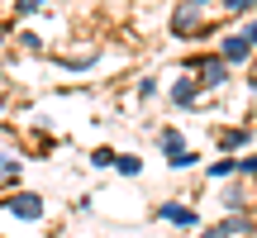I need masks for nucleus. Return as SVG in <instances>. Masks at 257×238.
Returning a JSON list of instances; mask_svg holds the SVG:
<instances>
[{
	"label": "nucleus",
	"instance_id": "obj_8",
	"mask_svg": "<svg viewBox=\"0 0 257 238\" xmlns=\"http://www.w3.org/2000/svg\"><path fill=\"white\" fill-rule=\"evenodd\" d=\"M10 181H19V157L0 153V186H10Z\"/></svg>",
	"mask_w": 257,
	"mask_h": 238
},
{
	"label": "nucleus",
	"instance_id": "obj_2",
	"mask_svg": "<svg viewBox=\"0 0 257 238\" xmlns=\"http://www.w3.org/2000/svg\"><path fill=\"white\" fill-rule=\"evenodd\" d=\"M5 214H15V219H38V214H43V195H34V191H19V195H10Z\"/></svg>",
	"mask_w": 257,
	"mask_h": 238
},
{
	"label": "nucleus",
	"instance_id": "obj_15",
	"mask_svg": "<svg viewBox=\"0 0 257 238\" xmlns=\"http://www.w3.org/2000/svg\"><path fill=\"white\" fill-rule=\"evenodd\" d=\"M91 162H95V167H110V162H114V153H110V148H95V157H91Z\"/></svg>",
	"mask_w": 257,
	"mask_h": 238
},
{
	"label": "nucleus",
	"instance_id": "obj_7",
	"mask_svg": "<svg viewBox=\"0 0 257 238\" xmlns=\"http://www.w3.org/2000/svg\"><path fill=\"white\" fill-rule=\"evenodd\" d=\"M181 138H186L181 129H162V134H157V148H162V153H167V162L186 153V143H181Z\"/></svg>",
	"mask_w": 257,
	"mask_h": 238
},
{
	"label": "nucleus",
	"instance_id": "obj_3",
	"mask_svg": "<svg viewBox=\"0 0 257 238\" xmlns=\"http://www.w3.org/2000/svg\"><path fill=\"white\" fill-rule=\"evenodd\" d=\"M172 34L176 38H195V34H200V5H195V0L172 15Z\"/></svg>",
	"mask_w": 257,
	"mask_h": 238
},
{
	"label": "nucleus",
	"instance_id": "obj_4",
	"mask_svg": "<svg viewBox=\"0 0 257 238\" xmlns=\"http://www.w3.org/2000/svg\"><path fill=\"white\" fill-rule=\"evenodd\" d=\"M248 53H252V43L243 34H233V38H224V48H219V57H224V67L229 62H248Z\"/></svg>",
	"mask_w": 257,
	"mask_h": 238
},
{
	"label": "nucleus",
	"instance_id": "obj_12",
	"mask_svg": "<svg viewBox=\"0 0 257 238\" xmlns=\"http://www.w3.org/2000/svg\"><path fill=\"white\" fill-rule=\"evenodd\" d=\"M200 238H233L229 224H210V229H200Z\"/></svg>",
	"mask_w": 257,
	"mask_h": 238
},
{
	"label": "nucleus",
	"instance_id": "obj_20",
	"mask_svg": "<svg viewBox=\"0 0 257 238\" xmlns=\"http://www.w3.org/2000/svg\"><path fill=\"white\" fill-rule=\"evenodd\" d=\"M195 5H210V0H195Z\"/></svg>",
	"mask_w": 257,
	"mask_h": 238
},
{
	"label": "nucleus",
	"instance_id": "obj_5",
	"mask_svg": "<svg viewBox=\"0 0 257 238\" xmlns=\"http://www.w3.org/2000/svg\"><path fill=\"white\" fill-rule=\"evenodd\" d=\"M162 219H172L176 229H195V219H200V214H195L191 205H176V200H172V205H162Z\"/></svg>",
	"mask_w": 257,
	"mask_h": 238
},
{
	"label": "nucleus",
	"instance_id": "obj_14",
	"mask_svg": "<svg viewBox=\"0 0 257 238\" xmlns=\"http://www.w3.org/2000/svg\"><path fill=\"white\" fill-rule=\"evenodd\" d=\"M233 172H238V162H214L210 167V176H233Z\"/></svg>",
	"mask_w": 257,
	"mask_h": 238
},
{
	"label": "nucleus",
	"instance_id": "obj_21",
	"mask_svg": "<svg viewBox=\"0 0 257 238\" xmlns=\"http://www.w3.org/2000/svg\"><path fill=\"white\" fill-rule=\"evenodd\" d=\"M0 38H5V29H0Z\"/></svg>",
	"mask_w": 257,
	"mask_h": 238
},
{
	"label": "nucleus",
	"instance_id": "obj_18",
	"mask_svg": "<svg viewBox=\"0 0 257 238\" xmlns=\"http://www.w3.org/2000/svg\"><path fill=\"white\" fill-rule=\"evenodd\" d=\"M238 172H248V176H257V157H248V162H238Z\"/></svg>",
	"mask_w": 257,
	"mask_h": 238
},
{
	"label": "nucleus",
	"instance_id": "obj_11",
	"mask_svg": "<svg viewBox=\"0 0 257 238\" xmlns=\"http://www.w3.org/2000/svg\"><path fill=\"white\" fill-rule=\"evenodd\" d=\"M224 224H229V233H248V229H252V224H248V214H229Z\"/></svg>",
	"mask_w": 257,
	"mask_h": 238
},
{
	"label": "nucleus",
	"instance_id": "obj_6",
	"mask_svg": "<svg viewBox=\"0 0 257 238\" xmlns=\"http://www.w3.org/2000/svg\"><path fill=\"white\" fill-rule=\"evenodd\" d=\"M195 91H200L195 76H181V81L172 86V105H176V110H191V105H195Z\"/></svg>",
	"mask_w": 257,
	"mask_h": 238
},
{
	"label": "nucleus",
	"instance_id": "obj_17",
	"mask_svg": "<svg viewBox=\"0 0 257 238\" xmlns=\"http://www.w3.org/2000/svg\"><path fill=\"white\" fill-rule=\"evenodd\" d=\"M224 5H229V10H252L257 0H224Z\"/></svg>",
	"mask_w": 257,
	"mask_h": 238
},
{
	"label": "nucleus",
	"instance_id": "obj_16",
	"mask_svg": "<svg viewBox=\"0 0 257 238\" xmlns=\"http://www.w3.org/2000/svg\"><path fill=\"white\" fill-rule=\"evenodd\" d=\"M43 0H15V15H29V10H38Z\"/></svg>",
	"mask_w": 257,
	"mask_h": 238
},
{
	"label": "nucleus",
	"instance_id": "obj_13",
	"mask_svg": "<svg viewBox=\"0 0 257 238\" xmlns=\"http://www.w3.org/2000/svg\"><path fill=\"white\" fill-rule=\"evenodd\" d=\"M153 95H157V81H153V76H148V81H138V100H153Z\"/></svg>",
	"mask_w": 257,
	"mask_h": 238
},
{
	"label": "nucleus",
	"instance_id": "obj_1",
	"mask_svg": "<svg viewBox=\"0 0 257 238\" xmlns=\"http://www.w3.org/2000/svg\"><path fill=\"white\" fill-rule=\"evenodd\" d=\"M191 67H195V86H224V76H229L224 57H191Z\"/></svg>",
	"mask_w": 257,
	"mask_h": 238
},
{
	"label": "nucleus",
	"instance_id": "obj_10",
	"mask_svg": "<svg viewBox=\"0 0 257 238\" xmlns=\"http://www.w3.org/2000/svg\"><path fill=\"white\" fill-rule=\"evenodd\" d=\"M114 167H119L124 176H138V172H143V162H138V157H114Z\"/></svg>",
	"mask_w": 257,
	"mask_h": 238
},
{
	"label": "nucleus",
	"instance_id": "obj_19",
	"mask_svg": "<svg viewBox=\"0 0 257 238\" xmlns=\"http://www.w3.org/2000/svg\"><path fill=\"white\" fill-rule=\"evenodd\" d=\"M243 38H248V43H257V19H252L248 29H243Z\"/></svg>",
	"mask_w": 257,
	"mask_h": 238
},
{
	"label": "nucleus",
	"instance_id": "obj_9",
	"mask_svg": "<svg viewBox=\"0 0 257 238\" xmlns=\"http://www.w3.org/2000/svg\"><path fill=\"white\" fill-rule=\"evenodd\" d=\"M243 143H248V134H238V129L219 134V148H224V153H233V148H243Z\"/></svg>",
	"mask_w": 257,
	"mask_h": 238
}]
</instances>
